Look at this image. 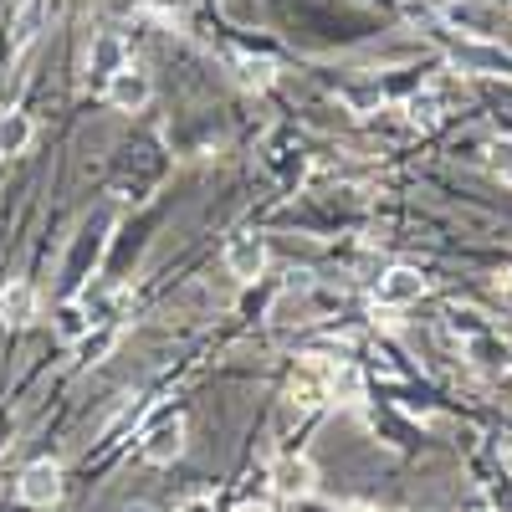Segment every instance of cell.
Masks as SVG:
<instances>
[{
	"label": "cell",
	"mask_w": 512,
	"mask_h": 512,
	"mask_svg": "<svg viewBox=\"0 0 512 512\" xmlns=\"http://www.w3.org/2000/svg\"><path fill=\"white\" fill-rule=\"evenodd\" d=\"M103 98H108V108H118V113H139V108L154 98V82H149V72H144L139 62H123V67L103 82Z\"/></svg>",
	"instance_id": "cell-1"
},
{
	"label": "cell",
	"mask_w": 512,
	"mask_h": 512,
	"mask_svg": "<svg viewBox=\"0 0 512 512\" xmlns=\"http://www.w3.org/2000/svg\"><path fill=\"white\" fill-rule=\"evenodd\" d=\"M16 497L26 507H57L62 502V466L57 461H31L16 477Z\"/></svg>",
	"instance_id": "cell-2"
},
{
	"label": "cell",
	"mask_w": 512,
	"mask_h": 512,
	"mask_svg": "<svg viewBox=\"0 0 512 512\" xmlns=\"http://www.w3.org/2000/svg\"><path fill=\"white\" fill-rule=\"evenodd\" d=\"M272 492L287 502H303L318 492V466L308 456H277L272 461Z\"/></svg>",
	"instance_id": "cell-3"
},
{
	"label": "cell",
	"mask_w": 512,
	"mask_h": 512,
	"mask_svg": "<svg viewBox=\"0 0 512 512\" xmlns=\"http://www.w3.org/2000/svg\"><path fill=\"white\" fill-rule=\"evenodd\" d=\"M328 379H333V364H323V359L297 364V374H292V384H287L292 405H297V410H313V405L333 400V395H328Z\"/></svg>",
	"instance_id": "cell-4"
},
{
	"label": "cell",
	"mask_w": 512,
	"mask_h": 512,
	"mask_svg": "<svg viewBox=\"0 0 512 512\" xmlns=\"http://www.w3.org/2000/svg\"><path fill=\"white\" fill-rule=\"evenodd\" d=\"M226 272L236 277V282H256L267 272V241L262 236H231L226 241Z\"/></svg>",
	"instance_id": "cell-5"
},
{
	"label": "cell",
	"mask_w": 512,
	"mask_h": 512,
	"mask_svg": "<svg viewBox=\"0 0 512 512\" xmlns=\"http://www.w3.org/2000/svg\"><path fill=\"white\" fill-rule=\"evenodd\" d=\"M425 287H431V282H425L415 267H390V272L379 277L374 297H379L384 308H405V303H415V297H425Z\"/></svg>",
	"instance_id": "cell-6"
},
{
	"label": "cell",
	"mask_w": 512,
	"mask_h": 512,
	"mask_svg": "<svg viewBox=\"0 0 512 512\" xmlns=\"http://www.w3.org/2000/svg\"><path fill=\"white\" fill-rule=\"evenodd\" d=\"M180 451H185V415H169V420H159L154 431H149V441H144V461L169 466Z\"/></svg>",
	"instance_id": "cell-7"
},
{
	"label": "cell",
	"mask_w": 512,
	"mask_h": 512,
	"mask_svg": "<svg viewBox=\"0 0 512 512\" xmlns=\"http://www.w3.org/2000/svg\"><path fill=\"white\" fill-rule=\"evenodd\" d=\"M0 323L6 328H26V323H36V287L31 282H6L0 287Z\"/></svg>",
	"instance_id": "cell-8"
},
{
	"label": "cell",
	"mask_w": 512,
	"mask_h": 512,
	"mask_svg": "<svg viewBox=\"0 0 512 512\" xmlns=\"http://www.w3.org/2000/svg\"><path fill=\"white\" fill-rule=\"evenodd\" d=\"M41 26H47V0H26L21 16H16V26H11V52H16V57L41 36Z\"/></svg>",
	"instance_id": "cell-9"
},
{
	"label": "cell",
	"mask_w": 512,
	"mask_h": 512,
	"mask_svg": "<svg viewBox=\"0 0 512 512\" xmlns=\"http://www.w3.org/2000/svg\"><path fill=\"white\" fill-rule=\"evenodd\" d=\"M31 118L26 113H6L0 118V159H16V154H26L31 149Z\"/></svg>",
	"instance_id": "cell-10"
},
{
	"label": "cell",
	"mask_w": 512,
	"mask_h": 512,
	"mask_svg": "<svg viewBox=\"0 0 512 512\" xmlns=\"http://www.w3.org/2000/svg\"><path fill=\"white\" fill-rule=\"evenodd\" d=\"M123 62H128V57H123V41H118V36H98V41H93V52H88V67H93V72H98L103 82H108V77H113V72H118Z\"/></svg>",
	"instance_id": "cell-11"
},
{
	"label": "cell",
	"mask_w": 512,
	"mask_h": 512,
	"mask_svg": "<svg viewBox=\"0 0 512 512\" xmlns=\"http://www.w3.org/2000/svg\"><path fill=\"white\" fill-rule=\"evenodd\" d=\"M328 395H333V400H344V405H354V400L364 395V379H359V369H354V364H333Z\"/></svg>",
	"instance_id": "cell-12"
},
{
	"label": "cell",
	"mask_w": 512,
	"mask_h": 512,
	"mask_svg": "<svg viewBox=\"0 0 512 512\" xmlns=\"http://www.w3.org/2000/svg\"><path fill=\"white\" fill-rule=\"evenodd\" d=\"M236 67H241V82H246V88H267V82H272V62H262V57H236Z\"/></svg>",
	"instance_id": "cell-13"
},
{
	"label": "cell",
	"mask_w": 512,
	"mask_h": 512,
	"mask_svg": "<svg viewBox=\"0 0 512 512\" xmlns=\"http://www.w3.org/2000/svg\"><path fill=\"white\" fill-rule=\"evenodd\" d=\"M492 169H497V175L512 185V144H497V149H492Z\"/></svg>",
	"instance_id": "cell-14"
},
{
	"label": "cell",
	"mask_w": 512,
	"mask_h": 512,
	"mask_svg": "<svg viewBox=\"0 0 512 512\" xmlns=\"http://www.w3.org/2000/svg\"><path fill=\"white\" fill-rule=\"evenodd\" d=\"M175 512H216V502H210V497H190V502H180Z\"/></svg>",
	"instance_id": "cell-15"
},
{
	"label": "cell",
	"mask_w": 512,
	"mask_h": 512,
	"mask_svg": "<svg viewBox=\"0 0 512 512\" xmlns=\"http://www.w3.org/2000/svg\"><path fill=\"white\" fill-rule=\"evenodd\" d=\"M236 512H272V507H267V502H241Z\"/></svg>",
	"instance_id": "cell-16"
},
{
	"label": "cell",
	"mask_w": 512,
	"mask_h": 512,
	"mask_svg": "<svg viewBox=\"0 0 512 512\" xmlns=\"http://www.w3.org/2000/svg\"><path fill=\"white\" fill-rule=\"evenodd\" d=\"M123 512H149V507H123Z\"/></svg>",
	"instance_id": "cell-17"
},
{
	"label": "cell",
	"mask_w": 512,
	"mask_h": 512,
	"mask_svg": "<svg viewBox=\"0 0 512 512\" xmlns=\"http://www.w3.org/2000/svg\"><path fill=\"white\" fill-rule=\"evenodd\" d=\"M349 512H369V507H349Z\"/></svg>",
	"instance_id": "cell-18"
}]
</instances>
